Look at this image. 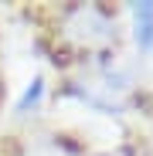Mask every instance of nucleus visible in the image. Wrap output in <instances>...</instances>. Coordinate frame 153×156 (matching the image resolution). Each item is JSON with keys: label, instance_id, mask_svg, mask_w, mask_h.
<instances>
[{"label": "nucleus", "instance_id": "obj_1", "mask_svg": "<svg viewBox=\"0 0 153 156\" xmlns=\"http://www.w3.org/2000/svg\"><path fill=\"white\" fill-rule=\"evenodd\" d=\"M65 34L75 44H82V48H102V44H109L116 37L109 14L102 7H89V4L85 7H71L65 14Z\"/></svg>", "mask_w": 153, "mask_h": 156}, {"label": "nucleus", "instance_id": "obj_2", "mask_svg": "<svg viewBox=\"0 0 153 156\" xmlns=\"http://www.w3.org/2000/svg\"><path fill=\"white\" fill-rule=\"evenodd\" d=\"M129 14H133V37H136V44L143 51L153 48V4L150 0L146 4H133Z\"/></svg>", "mask_w": 153, "mask_h": 156}, {"label": "nucleus", "instance_id": "obj_3", "mask_svg": "<svg viewBox=\"0 0 153 156\" xmlns=\"http://www.w3.org/2000/svg\"><path fill=\"white\" fill-rule=\"evenodd\" d=\"M41 92H44V82L41 78H34V82L24 88V95H20V102H17V112H27V109H34L38 102H41Z\"/></svg>", "mask_w": 153, "mask_h": 156}, {"label": "nucleus", "instance_id": "obj_4", "mask_svg": "<svg viewBox=\"0 0 153 156\" xmlns=\"http://www.w3.org/2000/svg\"><path fill=\"white\" fill-rule=\"evenodd\" d=\"M34 156H65V153H61V149H51V146H48V149H38Z\"/></svg>", "mask_w": 153, "mask_h": 156}]
</instances>
